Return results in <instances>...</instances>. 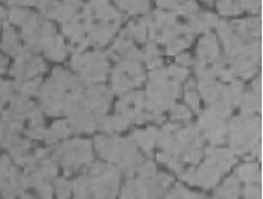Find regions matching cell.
Instances as JSON below:
<instances>
[{
  "mask_svg": "<svg viewBox=\"0 0 263 199\" xmlns=\"http://www.w3.org/2000/svg\"><path fill=\"white\" fill-rule=\"evenodd\" d=\"M10 18L22 26V39L29 50H43L49 59L58 61L65 59L67 48L50 22L41 20L36 13L20 7L11 11Z\"/></svg>",
  "mask_w": 263,
  "mask_h": 199,
  "instance_id": "cell-1",
  "label": "cell"
},
{
  "mask_svg": "<svg viewBox=\"0 0 263 199\" xmlns=\"http://www.w3.org/2000/svg\"><path fill=\"white\" fill-rule=\"evenodd\" d=\"M84 95L80 80L62 68L55 69L47 84L37 92L44 111L50 116L69 115Z\"/></svg>",
  "mask_w": 263,
  "mask_h": 199,
  "instance_id": "cell-2",
  "label": "cell"
},
{
  "mask_svg": "<svg viewBox=\"0 0 263 199\" xmlns=\"http://www.w3.org/2000/svg\"><path fill=\"white\" fill-rule=\"evenodd\" d=\"M157 141L166 155L175 157L185 165L198 164L202 155V140L200 133L195 126H180L169 124L157 135Z\"/></svg>",
  "mask_w": 263,
  "mask_h": 199,
  "instance_id": "cell-3",
  "label": "cell"
},
{
  "mask_svg": "<svg viewBox=\"0 0 263 199\" xmlns=\"http://www.w3.org/2000/svg\"><path fill=\"white\" fill-rule=\"evenodd\" d=\"M86 22L85 48L103 47L117 31L123 22V14L116 11L107 0H88Z\"/></svg>",
  "mask_w": 263,
  "mask_h": 199,
  "instance_id": "cell-4",
  "label": "cell"
},
{
  "mask_svg": "<svg viewBox=\"0 0 263 199\" xmlns=\"http://www.w3.org/2000/svg\"><path fill=\"white\" fill-rule=\"evenodd\" d=\"M189 70L183 67H171L168 69H157L150 74V82L146 91V99L150 106L163 115L171 107L181 91L180 84Z\"/></svg>",
  "mask_w": 263,
  "mask_h": 199,
  "instance_id": "cell-5",
  "label": "cell"
},
{
  "mask_svg": "<svg viewBox=\"0 0 263 199\" xmlns=\"http://www.w3.org/2000/svg\"><path fill=\"white\" fill-rule=\"evenodd\" d=\"M208 159L200 167H193L189 172L181 174L182 180L192 185H199L204 189L213 187L219 182L220 176L230 170L236 162V154L232 150L221 148L206 149Z\"/></svg>",
  "mask_w": 263,
  "mask_h": 199,
  "instance_id": "cell-6",
  "label": "cell"
},
{
  "mask_svg": "<svg viewBox=\"0 0 263 199\" xmlns=\"http://www.w3.org/2000/svg\"><path fill=\"white\" fill-rule=\"evenodd\" d=\"M119 173L115 167L104 164L93 165L89 174L81 176L74 183L75 196L80 198H111L117 193Z\"/></svg>",
  "mask_w": 263,
  "mask_h": 199,
  "instance_id": "cell-7",
  "label": "cell"
},
{
  "mask_svg": "<svg viewBox=\"0 0 263 199\" xmlns=\"http://www.w3.org/2000/svg\"><path fill=\"white\" fill-rule=\"evenodd\" d=\"M96 147L100 156L111 162H117L127 171V174H133L144 161V157L137 150L136 143L130 140L99 136L96 138Z\"/></svg>",
  "mask_w": 263,
  "mask_h": 199,
  "instance_id": "cell-8",
  "label": "cell"
},
{
  "mask_svg": "<svg viewBox=\"0 0 263 199\" xmlns=\"http://www.w3.org/2000/svg\"><path fill=\"white\" fill-rule=\"evenodd\" d=\"M230 131V144L232 152L238 155L251 154V157L256 156L258 140L261 137V119L254 116H240L234 118L228 126Z\"/></svg>",
  "mask_w": 263,
  "mask_h": 199,
  "instance_id": "cell-9",
  "label": "cell"
},
{
  "mask_svg": "<svg viewBox=\"0 0 263 199\" xmlns=\"http://www.w3.org/2000/svg\"><path fill=\"white\" fill-rule=\"evenodd\" d=\"M131 175L133 179L127 180L123 189V197L125 198L159 197L173 182L172 176L156 172L152 174L135 173Z\"/></svg>",
  "mask_w": 263,
  "mask_h": 199,
  "instance_id": "cell-10",
  "label": "cell"
},
{
  "mask_svg": "<svg viewBox=\"0 0 263 199\" xmlns=\"http://www.w3.org/2000/svg\"><path fill=\"white\" fill-rule=\"evenodd\" d=\"M52 156L65 168L66 174H72L89 165L92 161L91 142L86 140H74L60 144L54 149Z\"/></svg>",
  "mask_w": 263,
  "mask_h": 199,
  "instance_id": "cell-11",
  "label": "cell"
},
{
  "mask_svg": "<svg viewBox=\"0 0 263 199\" xmlns=\"http://www.w3.org/2000/svg\"><path fill=\"white\" fill-rule=\"evenodd\" d=\"M117 114L126 118L129 122L143 123L146 121H163V115L156 112L150 106L143 92L130 93L120 99L117 104Z\"/></svg>",
  "mask_w": 263,
  "mask_h": 199,
  "instance_id": "cell-12",
  "label": "cell"
},
{
  "mask_svg": "<svg viewBox=\"0 0 263 199\" xmlns=\"http://www.w3.org/2000/svg\"><path fill=\"white\" fill-rule=\"evenodd\" d=\"M72 67L88 84H98L106 80L108 74L107 58L100 51L75 55L72 60Z\"/></svg>",
  "mask_w": 263,
  "mask_h": 199,
  "instance_id": "cell-13",
  "label": "cell"
},
{
  "mask_svg": "<svg viewBox=\"0 0 263 199\" xmlns=\"http://www.w3.org/2000/svg\"><path fill=\"white\" fill-rule=\"evenodd\" d=\"M145 75L140 61L133 59L119 60L114 72V91L123 93L127 89L140 86L144 81Z\"/></svg>",
  "mask_w": 263,
  "mask_h": 199,
  "instance_id": "cell-14",
  "label": "cell"
},
{
  "mask_svg": "<svg viewBox=\"0 0 263 199\" xmlns=\"http://www.w3.org/2000/svg\"><path fill=\"white\" fill-rule=\"evenodd\" d=\"M228 115L215 107H209L199 118V125L212 144H221L225 142L228 125L225 123Z\"/></svg>",
  "mask_w": 263,
  "mask_h": 199,
  "instance_id": "cell-15",
  "label": "cell"
},
{
  "mask_svg": "<svg viewBox=\"0 0 263 199\" xmlns=\"http://www.w3.org/2000/svg\"><path fill=\"white\" fill-rule=\"evenodd\" d=\"M82 4V0H36L35 6L47 17L65 22Z\"/></svg>",
  "mask_w": 263,
  "mask_h": 199,
  "instance_id": "cell-16",
  "label": "cell"
},
{
  "mask_svg": "<svg viewBox=\"0 0 263 199\" xmlns=\"http://www.w3.org/2000/svg\"><path fill=\"white\" fill-rule=\"evenodd\" d=\"M44 68L46 65L42 59L33 55L31 50H28L24 54L17 56V61L11 70V74L16 77L18 81H28L29 79L42 73Z\"/></svg>",
  "mask_w": 263,
  "mask_h": 199,
  "instance_id": "cell-17",
  "label": "cell"
},
{
  "mask_svg": "<svg viewBox=\"0 0 263 199\" xmlns=\"http://www.w3.org/2000/svg\"><path fill=\"white\" fill-rule=\"evenodd\" d=\"M0 193L4 197H14L22 193V175L10 164L7 156L0 159Z\"/></svg>",
  "mask_w": 263,
  "mask_h": 199,
  "instance_id": "cell-18",
  "label": "cell"
},
{
  "mask_svg": "<svg viewBox=\"0 0 263 199\" xmlns=\"http://www.w3.org/2000/svg\"><path fill=\"white\" fill-rule=\"evenodd\" d=\"M262 88L261 78L255 80L250 91L242 96V116H253L257 111H261L262 105Z\"/></svg>",
  "mask_w": 263,
  "mask_h": 199,
  "instance_id": "cell-19",
  "label": "cell"
},
{
  "mask_svg": "<svg viewBox=\"0 0 263 199\" xmlns=\"http://www.w3.org/2000/svg\"><path fill=\"white\" fill-rule=\"evenodd\" d=\"M199 61L200 63H212L219 59V48L215 35L211 32L202 37L198 48Z\"/></svg>",
  "mask_w": 263,
  "mask_h": 199,
  "instance_id": "cell-20",
  "label": "cell"
},
{
  "mask_svg": "<svg viewBox=\"0 0 263 199\" xmlns=\"http://www.w3.org/2000/svg\"><path fill=\"white\" fill-rule=\"evenodd\" d=\"M4 29H5L3 40L4 50L12 56H20L29 50L28 48L23 46V43L20 41V37H18L16 31L12 28H10L9 24H5Z\"/></svg>",
  "mask_w": 263,
  "mask_h": 199,
  "instance_id": "cell-21",
  "label": "cell"
},
{
  "mask_svg": "<svg viewBox=\"0 0 263 199\" xmlns=\"http://www.w3.org/2000/svg\"><path fill=\"white\" fill-rule=\"evenodd\" d=\"M157 135H159V131L156 130V128L150 126L148 129L136 131L133 134V140L136 144H140L148 155H152L153 148L157 141Z\"/></svg>",
  "mask_w": 263,
  "mask_h": 199,
  "instance_id": "cell-22",
  "label": "cell"
},
{
  "mask_svg": "<svg viewBox=\"0 0 263 199\" xmlns=\"http://www.w3.org/2000/svg\"><path fill=\"white\" fill-rule=\"evenodd\" d=\"M72 131L73 130L72 128H70L68 121H61V122L55 123L50 129L46 131V134H44V138H46L48 143H54V142L68 136Z\"/></svg>",
  "mask_w": 263,
  "mask_h": 199,
  "instance_id": "cell-23",
  "label": "cell"
},
{
  "mask_svg": "<svg viewBox=\"0 0 263 199\" xmlns=\"http://www.w3.org/2000/svg\"><path fill=\"white\" fill-rule=\"evenodd\" d=\"M237 176L239 180L246 182L247 184H260L261 183V174L258 171L257 165L255 164H244L238 167Z\"/></svg>",
  "mask_w": 263,
  "mask_h": 199,
  "instance_id": "cell-24",
  "label": "cell"
},
{
  "mask_svg": "<svg viewBox=\"0 0 263 199\" xmlns=\"http://www.w3.org/2000/svg\"><path fill=\"white\" fill-rule=\"evenodd\" d=\"M239 192V179L237 175H231L219 189L217 190L216 197L221 198H235Z\"/></svg>",
  "mask_w": 263,
  "mask_h": 199,
  "instance_id": "cell-25",
  "label": "cell"
},
{
  "mask_svg": "<svg viewBox=\"0 0 263 199\" xmlns=\"http://www.w3.org/2000/svg\"><path fill=\"white\" fill-rule=\"evenodd\" d=\"M123 10L130 13H142L148 11V0H116Z\"/></svg>",
  "mask_w": 263,
  "mask_h": 199,
  "instance_id": "cell-26",
  "label": "cell"
},
{
  "mask_svg": "<svg viewBox=\"0 0 263 199\" xmlns=\"http://www.w3.org/2000/svg\"><path fill=\"white\" fill-rule=\"evenodd\" d=\"M129 121L126 118L122 117V116H116V117L111 118H105L103 122V129L106 130L107 133H118V131H122L126 129L127 125H129Z\"/></svg>",
  "mask_w": 263,
  "mask_h": 199,
  "instance_id": "cell-27",
  "label": "cell"
},
{
  "mask_svg": "<svg viewBox=\"0 0 263 199\" xmlns=\"http://www.w3.org/2000/svg\"><path fill=\"white\" fill-rule=\"evenodd\" d=\"M185 98L187 103L191 105V107L195 112H199V95L197 92V85H195V81L193 79H191L187 82L185 88Z\"/></svg>",
  "mask_w": 263,
  "mask_h": 199,
  "instance_id": "cell-28",
  "label": "cell"
},
{
  "mask_svg": "<svg viewBox=\"0 0 263 199\" xmlns=\"http://www.w3.org/2000/svg\"><path fill=\"white\" fill-rule=\"evenodd\" d=\"M218 9H219L220 13L225 14V16H234V14L242 12V7L236 0H219Z\"/></svg>",
  "mask_w": 263,
  "mask_h": 199,
  "instance_id": "cell-29",
  "label": "cell"
},
{
  "mask_svg": "<svg viewBox=\"0 0 263 199\" xmlns=\"http://www.w3.org/2000/svg\"><path fill=\"white\" fill-rule=\"evenodd\" d=\"M166 197L168 198H205V196H202V194L190 192L189 190L185 189V187L181 185H179V184H176V185L172 189V191H169V193L166 194Z\"/></svg>",
  "mask_w": 263,
  "mask_h": 199,
  "instance_id": "cell-30",
  "label": "cell"
},
{
  "mask_svg": "<svg viewBox=\"0 0 263 199\" xmlns=\"http://www.w3.org/2000/svg\"><path fill=\"white\" fill-rule=\"evenodd\" d=\"M172 117L176 119H190L191 111L183 105H176L172 108Z\"/></svg>",
  "mask_w": 263,
  "mask_h": 199,
  "instance_id": "cell-31",
  "label": "cell"
},
{
  "mask_svg": "<svg viewBox=\"0 0 263 199\" xmlns=\"http://www.w3.org/2000/svg\"><path fill=\"white\" fill-rule=\"evenodd\" d=\"M244 197L261 198V187H257V184H247L246 190H244Z\"/></svg>",
  "mask_w": 263,
  "mask_h": 199,
  "instance_id": "cell-32",
  "label": "cell"
},
{
  "mask_svg": "<svg viewBox=\"0 0 263 199\" xmlns=\"http://www.w3.org/2000/svg\"><path fill=\"white\" fill-rule=\"evenodd\" d=\"M238 3L242 9H247L251 12H257L261 7V0H239Z\"/></svg>",
  "mask_w": 263,
  "mask_h": 199,
  "instance_id": "cell-33",
  "label": "cell"
},
{
  "mask_svg": "<svg viewBox=\"0 0 263 199\" xmlns=\"http://www.w3.org/2000/svg\"><path fill=\"white\" fill-rule=\"evenodd\" d=\"M56 189H58L59 197H68L70 190H72V185L65 182V180H59V182L56 183Z\"/></svg>",
  "mask_w": 263,
  "mask_h": 199,
  "instance_id": "cell-34",
  "label": "cell"
},
{
  "mask_svg": "<svg viewBox=\"0 0 263 199\" xmlns=\"http://www.w3.org/2000/svg\"><path fill=\"white\" fill-rule=\"evenodd\" d=\"M157 4H159L160 6H163V7H174L176 5H179L180 3L182 2V0H156Z\"/></svg>",
  "mask_w": 263,
  "mask_h": 199,
  "instance_id": "cell-35",
  "label": "cell"
},
{
  "mask_svg": "<svg viewBox=\"0 0 263 199\" xmlns=\"http://www.w3.org/2000/svg\"><path fill=\"white\" fill-rule=\"evenodd\" d=\"M178 62L181 63V65L189 66V65H191V62H192L191 56L189 54H182L181 56H179V58H178Z\"/></svg>",
  "mask_w": 263,
  "mask_h": 199,
  "instance_id": "cell-36",
  "label": "cell"
},
{
  "mask_svg": "<svg viewBox=\"0 0 263 199\" xmlns=\"http://www.w3.org/2000/svg\"><path fill=\"white\" fill-rule=\"evenodd\" d=\"M6 66H7V61L3 58L2 55H0V73H3L4 70H5Z\"/></svg>",
  "mask_w": 263,
  "mask_h": 199,
  "instance_id": "cell-37",
  "label": "cell"
},
{
  "mask_svg": "<svg viewBox=\"0 0 263 199\" xmlns=\"http://www.w3.org/2000/svg\"><path fill=\"white\" fill-rule=\"evenodd\" d=\"M5 16H6L5 10H4L3 7H0V25H2V22L4 21V18H5Z\"/></svg>",
  "mask_w": 263,
  "mask_h": 199,
  "instance_id": "cell-38",
  "label": "cell"
},
{
  "mask_svg": "<svg viewBox=\"0 0 263 199\" xmlns=\"http://www.w3.org/2000/svg\"><path fill=\"white\" fill-rule=\"evenodd\" d=\"M3 104H4V103H3V101H0V108H2V107H3Z\"/></svg>",
  "mask_w": 263,
  "mask_h": 199,
  "instance_id": "cell-39",
  "label": "cell"
},
{
  "mask_svg": "<svg viewBox=\"0 0 263 199\" xmlns=\"http://www.w3.org/2000/svg\"><path fill=\"white\" fill-rule=\"evenodd\" d=\"M204 2H206V3H211L212 0H204Z\"/></svg>",
  "mask_w": 263,
  "mask_h": 199,
  "instance_id": "cell-40",
  "label": "cell"
}]
</instances>
